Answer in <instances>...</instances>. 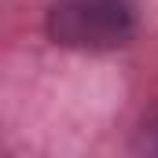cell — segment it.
<instances>
[{
	"label": "cell",
	"mask_w": 158,
	"mask_h": 158,
	"mask_svg": "<svg viewBox=\"0 0 158 158\" xmlns=\"http://www.w3.org/2000/svg\"><path fill=\"white\" fill-rule=\"evenodd\" d=\"M132 151L136 155H158V107H151L140 118L136 136H132Z\"/></svg>",
	"instance_id": "7a4b0ae2"
},
{
	"label": "cell",
	"mask_w": 158,
	"mask_h": 158,
	"mask_svg": "<svg viewBox=\"0 0 158 158\" xmlns=\"http://www.w3.org/2000/svg\"><path fill=\"white\" fill-rule=\"evenodd\" d=\"M44 30L59 48L114 52L136 33V11L129 0H52Z\"/></svg>",
	"instance_id": "6da1fadb"
}]
</instances>
